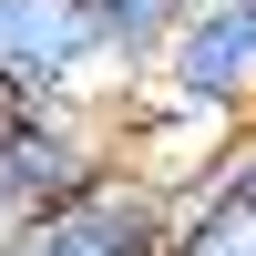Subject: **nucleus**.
<instances>
[{
	"label": "nucleus",
	"instance_id": "6",
	"mask_svg": "<svg viewBox=\"0 0 256 256\" xmlns=\"http://www.w3.org/2000/svg\"><path fill=\"white\" fill-rule=\"evenodd\" d=\"M174 256H256V216L226 195V174L174 205Z\"/></svg>",
	"mask_w": 256,
	"mask_h": 256
},
{
	"label": "nucleus",
	"instance_id": "11",
	"mask_svg": "<svg viewBox=\"0 0 256 256\" xmlns=\"http://www.w3.org/2000/svg\"><path fill=\"white\" fill-rule=\"evenodd\" d=\"M10 102H20V92H10V72H0V113H10Z\"/></svg>",
	"mask_w": 256,
	"mask_h": 256
},
{
	"label": "nucleus",
	"instance_id": "2",
	"mask_svg": "<svg viewBox=\"0 0 256 256\" xmlns=\"http://www.w3.org/2000/svg\"><path fill=\"white\" fill-rule=\"evenodd\" d=\"M0 72L20 102H102L113 113L134 62L92 0H0Z\"/></svg>",
	"mask_w": 256,
	"mask_h": 256
},
{
	"label": "nucleus",
	"instance_id": "1",
	"mask_svg": "<svg viewBox=\"0 0 256 256\" xmlns=\"http://www.w3.org/2000/svg\"><path fill=\"white\" fill-rule=\"evenodd\" d=\"M102 174H113L102 102H10L0 113V226H52Z\"/></svg>",
	"mask_w": 256,
	"mask_h": 256
},
{
	"label": "nucleus",
	"instance_id": "5",
	"mask_svg": "<svg viewBox=\"0 0 256 256\" xmlns=\"http://www.w3.org/2000/svg\"><path fill=\"white\" fill-rule=\"evenodd\" d=\"M41 256H174V195H154L113 164L92 195H72L41 226Z\"/></svg>",
	"mask_w": 256,
	"mask_h": 256
},
{
	"label": "nucleus",
	"instance_id": "10",
	"mask_svg": "<svg viewBox=\"0 0 256 256\" xmlns=\"http://www.w3.org/2000/svg\"><path fill=\"white\" fill-rule=\"evenodd\" d=\"M236 144H246V154H256V113H246V123H236Z\"/></svg>",
	"mask_w": 256,
	"mask_h": 256
},
{
	"label": "nucleus",
	"instance_id": "12",
	"mask_svg": "<svg viewBox=\"0 0 256 256\" xmlns=\"http://www.w3.org/2000/svg\"><path fill=\"white\" fill-rule=\"evenodd\" d=\"M184 10H205V0H184Z\"/></svg>",
	"mask_w": 256,
	"mask_h": 256
},
{
	"label": "nucleus",
	"instance_id": "9",
	"mask_svg": "<svg viewBox=\"0 0 256 256\" xmlns=\"http://www.w3.org/2000/svg\"><path fill=\"white\" fill-rule=\"evenodd\" d=\"M0 256H41V226H0Z\"/></svg>",
	"mask_w": 256,
	"mask_h": 256
},
{
	"label": "nucleus",
	"instance_id": "3",
	"mask_svg": "<svg viewBox=\"0 0 256 256\" xmlns=\"http://www.w3.org/2000/svg\"><path fill=\"white\" fill-rule=\"evenodd\" d=\"M226 154H236V123H216V113H195V102H174L164 82H123V102H113V164L134 184H154V195H195V184H216L226 174Z\"/></svg>",
	"mask_w": 256,
	"mask_h": 256
},
{
	"label": "nucleus",
	"instance_id": "4",
	"mask_svg": "<svg viewBox=\"0 0 256 256\" xmlns=\"http://www.w3.org/2000/svg\"><path fill=\"white\" fill-rule=\"evenodd\" d=\"M144 82H164L174 102L216 123H246L256 113V0H205L164 31V52L144 62Z\"/></svg>",
	"mask_w": 256,
	"mask_h": 256
},
{
	"label": "nucleus",
	"instance_id": "8",
	"mask_svg": "<svg viewBox=\"0 0 256 256\" xmlns=\"http://www.w3.org/2000/svg\"><path fill=\"white\" fill-rule=\"evenodd\" d=\"M226 195H236L246 216H256V154H246V144H236V154H226Z\"/></svg>",
	"mask_w": 256,
	"mask_h": 256
},
{
	"label": "nucleus",
	"instance_id": "7",
	"mask_svg": "<svg viewBox=\"0 0 256 256\" xmlns=\"http://www.w3.org/2000/svg\"><path fill=\"white\" fill-rule=\"evenodd\" d=\"M92 10H102V31L123 41V62H134V72H144V62L164 52V31H174V20H184V0H92Z\"/></svg>",
	"mask_w": 256,
	"mask_h": 256
}]
</instances>
